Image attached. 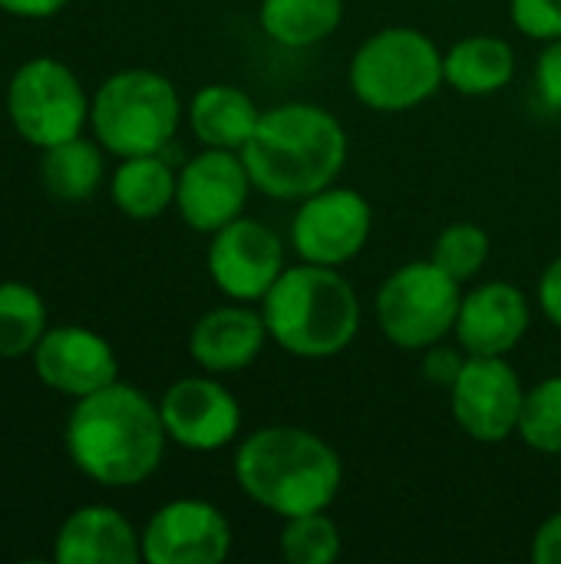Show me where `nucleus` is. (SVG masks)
<instances>
[{
	"label": "nucleus",
	"mask_w": 561,
	"mask_h": 564,
	"mask_svg": "<svg viewBox=\"0 0 561 564\" xmlns=\"http://www.w3.org/2000/svg\"><path fill=\"white\" fill-rule=\"evenodd\" d=\"M165 423L159 403L116 380L76 400L66 420V453L73 466L109 489L145 482L165 456Z\"/></svg>",
	"instance_id": "nucleus-1"
},
{
	"label": "nucleus",
	"mask_w": 561,
	"mask_h": 564,
	"mask_svg": "<svg viewBox=\"0 0 561 564\" xmlns=\"http://www.w3.org/2000/svg\"><path fill=\"white\" fill-rule=\"evenodd\" d=\"M241 159L258 192L301 202L334 185L347 162V132L334 112L314 102H281L261 112Z\"/></svg>",
	"instance_id": "nucleus-2"
},
{
	"label": "nucleus",
	"mask_w": 561,
	"mask_h": 564,
	"mask_svg": "<svg viewBox=\"0 0 561 564\" xmlns=\"http://www.w3.org/2000/svg\"><path fill=\"white\" fill-rule=\"evenodd\" d=\"M231 473L255 506L281 519L331 509L344 486L337 449L301 426H261L248 433L235 449Z\"/></svg>",
	"instance_id": "nucleus-3"
},
{
	"label": "nucleus",
	"mask_w": 561,
	"mask_h": 564,
	"mask_svg": "<svg viewBox=\"0 0 561 564\" xmlns=\"http://www.w3.org/2000/svg\"><path fill=\"white\" fill-rule=\"evenodd\" d=\"M268 337L291 357L327 360L344 354L360 334V297L341 268L301 261L284 268L261 297Z\"/></svg>",
	"instance_id": "nucleus-4"
},
{
	"label": "nucleus",
	"mask_w": 561,
	"mask_h": 564,
	"mask_svg": "<svg viewBox=\"0 0 561 564\" xmlns=\"http://www.w3.org/2000/svg\"><path fill=\"white\" fill-rule=\"evenodd\" d=\"M179 122V89L155 69H119L96 89L89 102L96 142L119 159L162 152Z\"/></svg>",
	"instance_id": "nucleus-5"
},
{
	"label": "nucleus",
	"mask_w": 561,
	"mask_h": 564,
	"mask_svg": "<svg viewBox=\"0 0 561 564\" xmlns=\"http://www.w3.org/2000/svg\"><path fill=\"white\" fill-rule=\"evenodd\" d=\"M443 83V53L417 26H384L350 59V89L377 112L413 109L433 99Z\"/></svg>",
	"instance_id": "nucleus-6"
},
{
	"label": "nucleus",
	"mask_w": 561,
	"mask_h": 564,
	"mask_svg": "<svg viewBox=\"0 0 561 564\" xmlns=\"http://www.w3.org/2000/svg\"><path fill=\"white\" fill-rule=\"evenodd\" d=\"M463 304L460 281L433 261H410L397 268L377 291V327L393 347L427 350L446 340Z\"/></svg>",
	"instance_id": "nucleus-7"
},
{
	"label": "nucleus",
	"mask_w": 561,
	"mask_h": 564,
	"mask_svg": "<svg viewBox=\"0 0 561 564\" xmlns=\"http://www.w3.org/2000/svg\"><path fill=\"white\" fill-rule=\"evenodd\" d=\"M89 96L79 76L53 59H26L7 86V116L13 129L36 149H50L73 135H83L89 122Z\"/></svg>",
	"instance_id": "nucleus-8"
},
{
	"label": "nucleus",
	"mask_w": 561,
	"mask_h": 564,
	"mask_svg": "<svg viewBox=\"0 0 561 564\" xmlns=\"http://www.w3.org/2000/svg\"><path fill=\"white\" fill-rule=\"evenodd\" d=\"M374 231V208L357 188H321L301 198L291 221V245L301 261L344 268L354 261Z\"/></svg>",
	"instance_id": "nucleus-9"
},
{
	"label": "nucleus",
	"mask_w": 561,
	"mask_h": 564,
	"mask_svg": "<svg viewBox=\"0 0 561 564\" xmlns=\"http://www.w3.org/2000/svg\"><path fill=\"white\" fill-rule=\"evenodd\" d=\"M453 420L476 443H506L519 430L526 387L506 357H470L450 390Z\"/></svg>",
	"instance_id": "nucleus-10"
},
{
	"label": "nucleus",
	"mask_w": 561,
	"mask_h": 564,
	"mask_svg": "<svg viewBox=\"0 0 561 564\" xmlns=\"http://www.w3.org/2000/svg\"><path fill=\"white\" fill-rule=\"evenodd\" d=\"M208 274L212 284L241 304H251L274 288V281L284 274V245L281 238L261 225L258 218H235L225 228L212 235L208 245Z\"/></svg>",
	"instance_id": "nucleus-11"
},
{
	"label": "nucleus",
	"mask_w": 561,
	"mask_h": 564,
	"mask_svg": "<svg viewBox=\"0 0 561 564\" xmlns=\"http://www.w3.org/2000/svg\"><path fill=\"white\" fill-rule=\"evenodd\" d=\"M255 182L241 152L202 149L192 155L175 182V208L192 231L215 235L228 221L245 215Z\"/></svg>",
	"instance_id": "nucleus-12"
},
{
	"label": "nucleus",
	"mask_w": 561,
	"mask_h": 564,
	"mask_svg": "<svg viewBox=\"0 0 561 564\" xmlns=\"http://www.w3.org/2000/svg\"><path fill=\"white\" fill-rule=\"evenodd\" d=\"M231 555V525L205 499H175L155 509L142 529V562L222 564Z\"/></svg>",
	"instance_id": "nucleus-13"
},
{
	"label": "nucleus",
	"mask_w": 561,
	"mask_h": 564,
	"mask_svg": "<svg viewBox=\"0 0 561 564\" xmlns=\"http://www.w3.org/2000/svg\"><path fill=\"white\" fill-rule=\"evenodd\" d=\"M159 413L169 440L192 453L225 449L241 433V406L235 393L212 377L175 380L162 393Z\"/></svg>",
	"instance_id": "nucleus-14"
},
{
	"label": "nucleus",
	"mask_w": 561,
	"mask_h": 564,
	"mask_svg": "<svg viewBox=\"0 0 561 564\" xmlns=\"http://www.w3.org/2000/svg\"><path fill=\"white\" fill-rule=\"evenodd\" d=\"M30 357L40 383L73 400H83L119 380V360L112 344L79 324L46 327Z\"/></svg>",
	"instance_id": "nucleus-15"
},
{
	"label": "nucleus",
	"mask_w": 561,
	"mask_h": 564,
	"mask_svg": "<svg viewBox=\"0 0 561 564\" xmlns=\"http://www.w3.org/2000/svg\"><path fill=\"white\" fill-rule=\"evenodd\" d=\"M529 324L532 307L526 291L509 281H486L463 294L453 334L470 357H506L522 344Z\"/></svg>",
	"instance_id": "nucleus-16"
},
{
	"label": "nucleus",
	"mask_w": 561,
	"mask_h": 564,
	"mask_svg": "<svg viewBox=\"0 0 561 564\" xmlns=\"http://www.w3.org/2000/svg\"><path fill=\"white\" fill-rule=\"evenodd\" d=\"M268 324L261 307H248L241 301L212 307L202 314L188 334V354L205 373H238L251 367L265 344H268Z\"/></svg>",
	"instance_id": "nucleus-17"
},
{
	"label": "nucleus",
	"mask_w": 561,
	"mask_h": 564,
	"mask_svg": "<svg viewBox=\"0 0 561 564\" xmlns=\"http://www.w3.org/2000/svg\"><path fill=\"white\" fill-rule=\"evenodd\" d=\"M56 564L142 562V535L112 506H83L69 512L53 539Z\"/></svg>",
	"instance_id": "nucleus-18"
},
{
	"label": "nucleus",
	"mask_w": 561,
	"mask_h": 564,
	"mask_svg": "<svg viewBox=\"0 0 561 564\" xmlns=\"http://www.w3.org/2000/svg\"><path fill=\"white\" fill-rule=\"evenodd\" d=\"M261 112L255 99L231 83H208L188 102V129L202 149H231L241 152L255 135Z\"/></svg>",
	"instance_id": "nucleus-19"
},
{
	"label": "nucleus",
	"mask_w": 561,
	"mask_h": 564,
	"mask_svg": "<svg viewBox=\"0 0 561 564\" xmlns=\"http://www.w3.org/2000/svg\"><path fill=\"white\" fill-rule=\"evenodd\" d=\"M516 76V53L503 36L473 33L443 53V79L463 96H493Z\"/></svg>",
	"instance_id": "nucleus-20"
},
{
	"label": "nucleus",
	"mask_w": 561,
	"mask_h": 564,
	"mask_svg": "<svg viewBox=\"0 0 561 564\" xmlns=\"http://www.w3.org/2000/svg\"><path fill=\"white\" fill-rule=\"evenodd\" d=\"M175 182H179V175L162 159V152L129 155L112 172L109 195L122 215H129L136 221H152L169 205H175Z\"/></svg>",
	"instance_id": "nucleus-21"
},
{
	"label": "nucleus",
	"mask_w": 561,
	"mask_h": 564,
	"mask_svg": "<svg viewBox=\"0 0 561 564\" xmlns=\"http://www.w3.org/2000/svg\"><path fill=\"white\" fill-rule=\"evenodd\" d=\"M258 20L278 46L308 50L341 26L344 0H261Z\"/></svg>",
	"instance_id": "nucleus-22"
},
{
	"label": "nucleus",
	"mask_w": 561,
	"mask_h": 564,
	"mask_svg": "<svg viewBox=\"0 0 561 564\" xmlns=\"http://www.w3.org/2000/svg\"><path fill=\"white\" fill-rule=\"evenodd\" d=\"M103 145L83 135L43 149L40 182L56 202H86L103 182Z\"/></svg>",
	"instance_id": "nucleus-23"
},
{
	"label": "nucleus",
	"mask_w": 561,
	"mask_h": 564,
	"mask_svg": "<svg viewBox=\"0 0 561 564\" xmlns=\"http://www.w3.org/2000/svg\"><path fill=\"white\" fill-rule=\"evenodd\" d=\"M43 334H46L43 297L30 284L3 281L0 284V360L30 357Z\"/></svg>",
	"instance_id": "nucleus-24"
},
{
	"label": "nucleus",
	"mask_w": 561,
	"mask_h": 564,
	"mask_svg": "<svg viewBox=\"0 0 561 564\" xmlns=\"http://www.w3.org/2000/svg\"><path fill=\"white\" fill-rule=\"evenodd\" d=\"M281 558L288 564H334L341 558V529L327 509L284 519Z\"/></svg>",
	"instance_id": "nucleus-25"
},
{
	"label": "nucleus",
	"mask_w": 561,
	"mask_h": 564,
	"mask_svg": "<svg viewBox=\"0 0 561 564\" xmlns=\"http://www.w3.org/2000/svg\"><path fill=\"white\" fill-rule=\"evenodd\" d=\"M516 436L536 453L561 456V373L546 377L532 390H526Z\"/></svg>",
	"instance_id": "nucleus-26"
},
{
	"label": "nucleus",
	"mask_w": 561,
	"mask_h": 564,
	"mask_svg": "<svg viewBox=\"0 0 561 564\" xmlns=\"http://www.w3.org/2000/svg\"><path fill=\"white\" fill-rule=\"evenodd\" d=\"M430 261L443 268L450 278H456L460 284L473 281L489 261V235L473 221H456L440 231Z\"/></svg>",
	"instance_id": "nucleus-27"
},
{
	"label": "nucleus",
	"mask_w": 561,
	"mask_h": 564,
	"mask_svg": "<svg viewBox=\"0 0 561 564\" xmlns=\"http://www.w3.org/2000/svg\"><path fill=\"white\" fill-rule=\"evenodd\" d=\"M509 13L516 30L532 40L549 43L561 36V0H513Z\"/></svg>",
	"instance_id": "nucleus-28"
},
{
	"label": "nucleus",
	"mask_w": 561,
	"mask_h": 564,
	"mask_svg": "<svg viewBox=\"0 0 561 564\" xmlns=\"http://www.w3.org/2000/svg\"><path fill=\"white\" fill-rule=\"evenodd\" d=\"M466 360H470V354H466L463 347H443V340H440V344H433V347L423 350L420 370H423V377H427L433 387L453 390V383L460 380Z\"/></svg>",
	"instance_id": "nucleus-29"
},
{
	"label": "nucleus",
	"mask_w": 561,
	"mask_h": 564,
	"mask_svg": "<svg viewBox=\"0 0 561 564\" xmlns=\"http://www.w3.org/2000/svg\"><path fill=\"white\" fill-rule=\"evenodd\" d=\"M536 89H539V99L552 112H561V36L559 40H549L546 50L539 53V63H536Z\"/></svg>",
	"instance_id": "nucleus-30"
},
{
	"label": "nucleus",
	"mask_w": 561,
	"mask_h": 564,
	"mask_svg": "<svg viewBox=\"0 0 561 564\" xmlns=\"http://www.w3.org/2000/svg\"><path fill=\"white\" fill-rule=\"evenodd\" d=\"M536 297H539L542 314L561 330V254L555 261H549V268L542 271Z\"/></svg>",
	"instance_id": "nucleus-31"
},
{
	"label": "nucleus",
	"mask_w": 561,
	"mask_h": 564,
	"mask_svg": "<svg viewBox=\"0 0 561 564\" xmlns=\"http://www.w3.org/2000/svg\"><path fill=\"white\" fill-rule=\"evenodd\" d=\"M532 562L561 564V512L549 516L532 539Z\"/></svg>",
	"instance_id": "nucleus-32"
},
{
	"label": "nucleus",
	"mask_w": 561,
	"mask_h": 564,
	"mask_svg": "<svg viewBox=\"0 0 561 564\" xmlns=\"http://www.w3.org/2000/svg\"><path fill=\"white\" fill-rule=\"evenodd\" d=\"M69 0H0V10L10 17H23V20H46L53 13H60Z\"/></svg>",
	"instance_id": "nucleus-33"
}]
</instances>
